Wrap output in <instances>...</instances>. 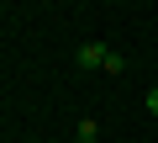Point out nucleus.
Instances as JSON below:
<instances>
[{"instance_id":"3","label":"nucleus","mask_w":158,"mask_h":143,"mask_svg":"<svg viewBox=\"0 0 158 143\" xmlns=\"http://www.w3.org/2000/svg\"><path fill=\"white\" fill-rule=\"evenodd\" d=\"M148 111H153V117H158V85H153V90H148Z\"/></svg>"},{"instance_id":"1","label":"nucleus","mask_w":158,"mask_h":143,"mask_svg":"<svg viewBox=\"0 0 158 143\" xmlns=\"http://www.w3.org/2000/svg\"><path fill=\"white\" fill-rule=\"evenodd\" d=\"M106 58H111V48H106V42H79V53H74V64H79V69H106Z\"/></svg>"},{"instance_id":"2","label":"nucleus","mask_w":158,"mask_h":143,"mask_svg":"<svg viewBox=\"0 0 158 143\" xmlns=\"http://www.w3.org/2000/svg\"><path fill=\"white\" fill-rule=\"evenodd\" d=\"M74 138H79V143H100V122H95V117H79Z\"/></svg>"}]
</instances>
